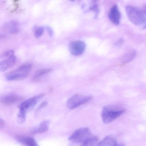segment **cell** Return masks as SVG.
I'll use <instances>...</instances> for the list:
<instances>
[{
	"label": "cell",
	"instance_id": "cell-25",
	"mask_svg": "<svg viewBox=\"0 0 146 146\" xmlns=\"http://www.w3.org/2000/svg\"><path fill=\"white\" fill-rule=\"evenodd\" d=\"M2 122L1 120H0V125H1L2 123Z\"/></svg>",
	"mask_w": 146,
	"mask_h": 146
},
{
	"label": "cell",
	"instance_id": "cell-9",
	"mask_svg": "<svg viewBox=\"0 0 146 146\" xmlns=\"http://www.w3.org/2000/svg\"><path fill=\"white\" fill-rule=\"evenodd\" d=\"M3 29L7 33L16 34L19 31V22L15 20L10 21L3 25Z\"/></svg>",
	"mask_w": 146,
	"mask_h": 146
},
{
	"label": "cell",
	"instance_id": "cell-7",
	"mask_svg": "<svg viewBox=\"0 0 146 146\" xmlns=\"http://www.w3.org/2000/svg\"><path fill=\"white\" fill-rule=\"evenodd\" d=\"M86 45L84 42L81 41H75L71 44L69 47L70 52L74 56L82 54L85 50Z\"/></svg>",
	"mask_w": 146,
	"mask_h": 146
},
{
	"label": "cell",
	"instance_id": "cell-26",
	"mask_svg": "<svg viewBox=\"0 0 146 146\" xmlns=\"http://www.w3.org/2000/svg\"><path fill=\"white\" fill-rule=\"evenodd\" d=\"M70 1H74V0H70Z\"/></svg>",
	"mask_w": 146,
	"mask_h": 146
},
{
	"label": "cell",
	"instance_id": "cell-17",
	"mask_svg": "<svg viewBox=\"0 0 146 146\" xmlns=\"http://www.w3.org/2000/svg\"><path fill=\"white\" fill-rule=\"evenodd\" d=\"M136 56V52L134 50H132L125 54L123 57L122 62L123 63H128L132 61Z\"/></svg>",
	"mask_w": 146,
	"mask_h": 146
},
{
	"label": "cell",
	"instance_id": "cell-18",
	"mask_svg": "<svg viewBox=\"0 0 146 146\" xmlns=\"http://www.w3.org/2000/svg\"><path fill=\"white\" fill-rule=\"evenodd\" d=\"M15 55L14 51L11 50H6L4 52H3L0 54V59H6L9 58Z\"/></svg>",
	"mask_w": 146,
	"mask_h": 146
},
{
	"label": "cell",
	"instance_id": "cell-5",
	"mask_svg": "<svg viewBox=\"0 0 146 146\" xmlns=\"http://www.w3.org/2000/svg\"><path fill=\"white\" fill-rule=\"evenodd\" d=\"M92 96L75 94L68 100L67 105L69 109L73 110L87 103L92 100Z\"/></svg>",
	"mask_w": 146,
	"mask_h": 146
},
{
	"label": "cell",
	"instance_id": "cell-19",
	"mask_svg": "<svg viewBox=\"0 0 146 146\" xmlns=\"http://www.w3.org/2000/svg\"><path fill=\"white\" fill-rule=\"evenodd\" d=\"M44 31V28L43 27H39L36 28L34 32V36L36 38L40 37L43 34Z\"/></svg>",
	"mask_w": 146,
	"mask_h": 146
},
{
	"label": "cell",
	"instance_id": "cell-11",
	"mask_svg": "<svg viewBox=\"0 0 146 146\" xmlns=\"http://www.w3.org/2000/svg\"><path fill=\"white\" fill-rule=\"evenodd\" d=\"M16 57L14 55L0 61V72H4L12 67L16 62Z\"/></svg>",
	"mask_w": 146,
	"mask_h": 146
},
{
	"label": "cell",
	"instance_id": "cell-15",
	"mask_svg": "<svg viewBox=\"0 0 146 146\" xmlns=\"http://www.w3.org/2000/svg\"><path fill=\"white\" fill-rule=\"evenodd\" d=\"M98 143V138L92 135L81 144L80 146H97Z\"/></svg>",
	"mask_w": 146,
	"mask_h": 146
},
{
	"label": "cell",
	"instance_id": "cell-14",
	"mask_svg": "<svg viewBox=\"0 0 146 146\" xmlns=\"http://www.w3.org/2000/svg\"><path fill=\"white\" fill-rule=\"evenodd\" d=\"M116 139L112 135H109L103 139L97 146H116L117 145Z\"/></svg>",
	"mask_w": 146,
	"mask_h": 146
},
{
	"label": "cell",
	"instance_id": "cell-13",
	"mask_svg": "<svg viewBox=\"0 0 146 146\" xmlns=\"http://www.w3.org/2000/svg\"><path fill=\"white\" fill-rule=\"evenodd\" d=\"M16 139L26 146H38L34 139L28 136H17Z\"/></svg>",
	"mask_w": 146,
	"mask_h": 146
},
{
	"label": "cell",
	"instance_id": "cell-21",
	"mask_svg": "<svg viewBox=\"0 0 146 146\" xmlns=\"http://www.w3.org/2000/svg\"><path fill=\"white\" fill-rule=\"evenodd\" d=\"M46 29H47V31L49 35H50V37H52L53 36V30L50 27H47Z\"/></svg>",
	"mask_w": 146,
	"mask_h": 146
},
{
	"label": "cell",
	"instance_id": "cell-4",
	"mask_svg": "<svg viewBox=\"0 0 146 146\" xmlns=\"http://www.w3.org/2000/svg\"><path fill=\"white\" fill-rule=\"evenodd\" d=\"M92 135L89 129L85 127L81 128L73 133L69 138V140L72 143L80 145Z\"/></svg>",
	"mask_w": 146,
	"mask_h": 146
},
{
	"label": "cell",
	"instance_id": "cell-20",
	"mask_svg": "<svg viewBox=\"0 0 146 146\" xmlns=\"http://www.w3.org/2000/svg\"><path fill=\"white\" fill-rule=\"evenodd\" d=\"M124 41L123 38H121V39L118 40L115 43V45H116L117 46H121L123 43H124Z\"/></svg>",
	"mask_w": 146,
	"mask_h": 146
},
{
	"label": "cell",
	"instance_id": "cell-3",
	"mask_svg": "<svg viewBox=\"0 0 146 146\" xmlns=\"http://www.w3.org/2000/svg\"><path fill=\"white\" fill-rule=\"evenodd\" d=\"M125 111L111 106L104 107L101 113L102 120L105 123H109L115 121Z\"/></svg>",
	"mask_w": 146,
	"mask_h": 146
},
{
	"label": "cell",
	"instance_id": "cell-6",
	"mask_svg": "<svg viewBox=\"0 0 146 146\" xmlns=\"http://www.w3.org/2000/svg\"><path fill=\"white\" fill-rule=\"evenodd\" d=\"M44 96V95L43 94H40L34 96L23 102L21 105L19 112L26 115L27 112L28 111L32 110Z\"/></svg>",
	"mask_w": 146,
	"mask_h": 146
},
{
	"label": "cell",
	"instance_id": "cell-2",
	"mask_svg": "<svg viewBox=\"0 0 146 146\" xmlns=\"http://www.w3.org/2000/svg\"><path fill=\"white\" fill-rule=\"evenodd\" d=\"M31 68V64H25L21 66L18 69L7 73L5 75V77L8 80H21L29 75Z\"/></svg>",
	"mask_w": 146,
	"mask_h": 146
},
{
	"label": "cell",
	"instance_id": "cell-1",
	"mask_svg": "<svg viewBox=\"0 0 146 146\" xmlns=\"http://www.w3.org/2000/svg\"><path fill=\"white\" fill-rule=\"evenodd\" d=\"M126 12L128 18L133 24L146 28V13L144 10L134 6H127Z\"/></svg>",
	"mask_w": 146,
	"mask_h": 146
},
{
	"label": "cell",
	"instance_id": "cell-22",
	"mask_svg": "<svg viewBox=\"0 0 146 146\" xmlns=\"http://www.w3.org/2000/svg\"><path fill=\"white\" fill-rule=\"evenodd\" d=\"M47 104V103L46 102H43V103H42V104L40 105V106L38 107V110H39V109H42V108H43V107H44V106H46V105Z\"/></svg>",
	"mask_w": 146,
	"mask_h": 146
},
{
	"label": "cell",
	"instance_id": "cell-10",
	"mask_svg": "<svg viewBox=\"0 0 146 146\" xmlns=\"http://www.w3.org/2000/svg\"><path fill=\"white\" fill-rule=\"evenodd\" d=\"M20 98L19 95L15 94H9L4 95L0 99L2 104L6 105H11L19 102Z\"/></svg>",
	"mask_w": 146,
	"mask_h": 146
},
{
	"label": "cell",
	"instance_id": "cell-16",
	"mask_svg": "<svg viewBox=\"0 0 146 146\" xmlns=\"http://www.w3.org/2000/svg\"><path fill=\"white\" fill-rule=\"evenodd\" d=\"M51 71H52V69H41V70H38L36 73L33 76V81L35 82H38L42 79L44 76L50 73Z\"/></svg>",
	"mask_w": 146,
	"mask_h": 146
},
{
	"label": "cell",
	"instance_id": "cell-23",
	"mask_svg": "<svg viewBox=\"0 0 146 146\" xmlns=\"http://www.w3.org/2000/svg\"><path fill=\"white\" fill-rule=\"evenodd\" d=\"M116 146H125V145L123 144H117Z\"/></svg>",
	"mask_w": 146,
	"mask_h": 146
},
{
	"label": "cell",
	"instance_id": "cell-12",
	"mask_svg": "<svg viewBox=\"0 0 146 146\" xmlns=\"http://www.w3.org/2000/svg\"><path fill=\"white\" fill-rule=\"evenodd\" d=\"M50 121L48 120L43 121L39 124L37 127L34 128L32 130V133L35 134L42 133L47 132L48 129L49 127Z\"/></svg>",
	"mask_w": 146,
	"mask_h": 146
},
{
	"label": "cell",
	"instance_id": "cell-8",
	"mask_svg": "<svg viewBox=\"0 0 146 146\" xmlns=\"http://www.w3.org/2000/svg\"><path fill=\"white\" fill-rule=\"evenodd\" d=\"M109 19L114 25H117L120 24L121 16L118 7L117 5H114L110 10L108 14Z\"/></svg>",
	"mask_w": 146,
	"mask_h": 146
},
{
	"label": "cell",
	"instance_id": "cell-24",
	"mask_svg": "<svg viewBox=\"0 0 146 146\" xmlns=\"http://www.w3.org/2000/svg\"><path fill=\"white\" fill-rule=\"evenodd\" d=\"M144 11H145V12L146 13V6L145 7V9H144Z\"/></svg>",
	"mask_w": 146,
	"mask_h": 146
}]
</instances>
